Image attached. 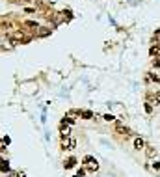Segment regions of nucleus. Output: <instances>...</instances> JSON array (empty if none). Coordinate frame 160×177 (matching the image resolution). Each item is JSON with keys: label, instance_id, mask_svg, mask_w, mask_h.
<instances>
[{"label": "nucleus", "instance_id": "nucleus-10", "mask_svg": "<svg viewBox=\"0 0 160 177\" xmlns=\"http://www.w3.org/2000/svg\"><path fill=\"white\" fill-rule=\"evenodd\" d=\"M80 116L84 118V119H91L93 118V112L91 110H80Z\"/></svg>", "mask_w": 160, "mask_h": 177}, {"label": "nucleus", "instance_id": "nucleus-1", "mask_svg": "<svg viewBox=\"0 0 160 177\" xmlns=\"http://www.w3.org/2000/svg\"><path fill=\"white\" fill-rule=\"evenodd\" d=\"M82 164H84V168L88 172H97V170H99V162H97V159L91 157V155H86L84 160H82Z\"/></svg>", "mask_w": 160, "mask_h": 177}, {"label": "nucleus", "instance_id": "nucleus-9", "mask_svg": "<svg viewBox=\"0 0 160 177\" xmlns=\"http://www.w3.org/2000/svg\"><path fill=\"white\" fill-rule=\"evenodd\" d=\"M149 54H151V56H155V58H158V54H160V47H158V45L151 47V48H149Z\"/></svg>", "mask_w": 160, "mask_h": 177}, {"label": "nucleus", "instance_id": "nucleus-4", "mask_svg": "<svg viewBox=\"0 0 160 177\" xmlns=\"http://www.w3.org/2000/svg\"><path fill=\"white\" fill-rule=\"evenodd\" d=\"M60 132L61 136H71V125H65V121L60 123Z\"/></svg>", "mask_w": 160, "mask_h": 177}, {"label": "nucleus", "instance_id": "nucleus-13", "mask_svg": "<svg viewBox=\"0 0 160 177\" xmlns=\"http://www.w3.org/2000/svg\"><path fill=\"white\" fill-rule=\"evenodd\" d=\"M24 26H30V28H36V30H37V23H32V21H26V23H24Z\"/></svg>", "mask_w": 160, "mask_h": 177}, {"label": "nucleus", "instance_id": "nucleus-5", "mask_svg": "<svg viewBox=\"0 0 160 177\" xmlns=\"http://www.w3.org/2000/svg\"><path fill=\"white\" fill-rule=\"evenodd\" d=\"M145 157H147V159H155L156 157V149H155V147H153V145H147V144H145Z\"/></svg>", "mask_w": 160, "mask_h": 177}, {"label": "nucleus", "instance_id": "nucleus-3", "mask_svg": "<svg viewBox=\"0 0 160 177\" xmlns=\"http://www.w3.org/2000/svg\"><path fill=\"white\" fill-rule=\"evenodd\" d=\"M11 39L15 41V43H28V41H30V37H28V35H24V32H23V30H17V32H13Z\"/></svg>", "mask_w": 160, "mask_h": 177}, {"label": "nucleus", "instance_id": "nucleus-2", "mask_svg": "<svg viewBox=\"0 0 160 177\" xmlns=\"http://www.w3.org/2000/svg\"><path fill=\"white\" fill-rule=\"evenodd\" d=\"M61 147H64V149H75L76 140L73 136H61Z\"/></svg>", "mask_w": 160, "mask_h": 177}, {"label": "nucleus", "instance_id": "nucleus-15", "mask_svg": "<svg viewBox=\"0 0 160 177\" xmlns=\"http://www.w3.org/2000/svg\"><path fill=\"white\" fill-rule=\"evenodd\" d=\"M153 67L160 69V58H155V60H153Z\"/></svg>", "mask_w": 160, "mask_h": 177}, {"label": "nucleus", "instance_id": "nucleus-19", "mask_svg": "<svg viewBox=\"0 0 160 177\" xmlns=\"http://www.w3.org/2000/svg\"><path fill=\"white\" fill-rule=\"evenodd\" d=\"M4 149H6V144H4V140L0 138V151H4Z\"/></svg>", "mask_w": 160, "mask_h": 177}, {"label": "nucleus", "instance_id": "nucleus-16", "mask_svg": "<svg viewBox=\"0 0 160 177\" xmlns=\"http://www.w3.org/2000/svg\"><path fill=\"white\" fill-rule=\"evenodd\" d=\"M145 112H147V114H151V112H153V106H151L149 103H145Z\"/></svg>", "mask_w": 160, "mask_h": 177}, {"label": "nucleus", "instance_id": "nucleus-17", "mask_svg": "<svg viewBox=\"0 0 160 177\" xmlns=\"http://www.w3.org/2000/svg\"><path fill=\"white\" fill-rule=\"evenodd\" d=\"M149 76H151V79H153V80H155V82H160V76H158V75H155V73H151Z\"/></svg>", "mask_w": 160, "mask_h": 177}, {"label": "nucleus", "instance_id": "nucleus-7", "mask_svg": "<svg viewBox=\"0 0 160 177\" xmlns=\"http://www.w3.org/2000/svg\"><path fill=\"white\" fill-rule=\"evenodd\" d=\"M134 149H136V151L145 149V142H143V138H134Z\"/></svg>", "mask_w": 160, "mask_h": 177}, {"label": "nucleus", "instance_id": "nucleus-12", "mask_svg": "<svg viewBox=\"0 0 160 177\" xmlns=\"http://www.w3.org/2000/svg\"><path fill=\"white\" fill-rule=\"evenodd\" d=\"M102 118H104V121H115V116L114 114H104Z\"/></svg>", "mask_w": 160, "mask_h": 177}, {"label": "nucleus", "instance_id": "nucleus-11", "mask_svg": "<svg viewBox=\"0 0 160 177\" xmlns=\"http://www.w3.org/2000/svg\"><path fill=\"white\" fill-rule=\"evenodd\" d=\"M0 170H2L4 173H8L9 172V164H8V162H2V164H0Z\"/></svg>", "mask_w": 160, "mask_h": 177}, {"label": "nucleus", "instance_id": "nucleus-20", "mask_svg": "<svg viewBox=\"0 0 160 177\" xmlns=\"http://www.w3.org/2000/svg\"><path fill=\"white\" fill-rule=\"evenodd\" d=\"M153 170H160V162H153Z\"/></svg>", "mask_w": 160, "mask_h": 177}, {"label": "nucleus", "instance_id": "nucleus-6", "mask_svg": "<svg viewBox=\"0 0 160 177\" xmlns=\"http://www.w3.org/2000/svg\"><path fill=\"white\" fill-rule=\"evenodd\" d=\"M115 131L119 132V134H125V136H127V134L130 132V131H129V127H125L121 121H115Z\"/></svg>", "mask_w": 160, "mask_h": 177}, {"label": "nucleus", "instance_id": "nucleus-14", "mask_svg": "<svg viewBox=\"0 0 160 177\" xmlns=\"http://www.w3.org/2000/svg\"><path fill=\"white\" fill-rule=\"evenodd\" d=\"M64 121H67V125H73L75 123V118H71V116H65V119Z\"/></svg>", "mask_w": 160, "mask_h": 177}, {"label": "nucleus", "instance_id": "nucleus-18", "mask_svg": "<svg viewBox=\"0 0 160 177\" xmlns=\"http://www.w3.org/2000/svg\"><path fill=\"white\" fill-rule=\"evenodd\" d=\"M73 177H84V170H78V172H76Z\"/></svg>", "mask_w": 160, "mask_h": 177}, {"label": "nucleus", "instance_id": "nucleus-8", "mask_svg": "<svg viewBox=\"0 0 160 177\" xmlns=\"http://www.w3.org/2000/svg\"><path fill=\"white\" fill-rule=\"evenodd\" d=\"M64 166H65V170H71V168H75V166H76V159H75V157H69V159L64 162Z\"/></svg>", "mask_w": 160, "mask_h": 177}]
</instances>
